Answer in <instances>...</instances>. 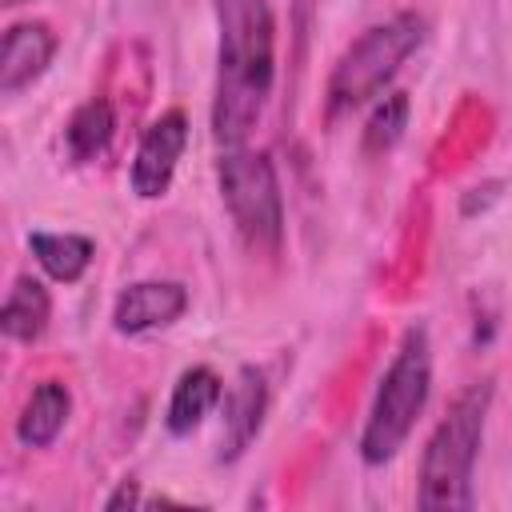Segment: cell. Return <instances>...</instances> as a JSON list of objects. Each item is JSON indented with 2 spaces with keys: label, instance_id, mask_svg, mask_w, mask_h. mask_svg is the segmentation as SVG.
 <instances>
[{
  "label": "cell",
  "instance_id": "12",
  "mask_svg": "<svg viewBox=\"0 0 512 512\" xmlns=\"http://www.w3.org/2000/svg\"><path fill=\"white\" fill-rule=\"evenodd\" d=\"M48 316H52V296L40 280L32 276H16L8 296H4V308H0V332L8 340H20V344H32L44 336L48 328Z\"/></svg>",
  "mask_w": 512,
  "mask_h": 512
},
{
  "label": "cell",
  "instance_id": "4",
  "mask_svg": "<svg viewBox=\"0 0 512 512\" xmlns=\"http://www.w3.org/2000/svg\"><path fill=\"white\" fill-rule=\"evenodd\" d=\"M428 24L420 12H396L384 24H372L332 68L328 88H324V104L328 116H344L360 104H368L372 96H380L392 76L404 68V60L424 44Z\"/></svg>",
  "mask_w": 512,
  "mask_h": 512
},
{
  "label": "cell",
  "instance_id": "2",
  "mask_svg": "<svg viewBox=\"0 0 512 512\" xmlns=\"http://www.w3.org/2000/svg\"><path fill=\"white\" fill-rule=\"evenodd\" d=\"M492 408V380H476L448 404V416L436 424V432L424 444L420 456V488L416 504L428 512H456L472 508V476L476 456L484 444V424Z\"/></svg>",
  "mask_w": 512,
  "mask_h": 512
},
{
  "label": "cell",
  "instance_id": "14",
  "mask_svg": "<svg viewBox=\"0 0 512 512\" xmlns=\"http://www.w3.org/2000/svg\"><path fill=\"white\" fill-rule=\"evenodd\" d=\"M112 132H116L112 104L100 100V96H92V100H84V104L72 112V120H68V128H64V144H68L72 160H92V156H100V152L108 148Z\"/></svg>",
  "mask_w": 512,
  "mask_h": 512
},
{
  "label": "cell",
  "instance_id": "8",
  "mask_svg": "<svg viewBox=\"0 0 512 512\" xmlns=\"http://www.w3.org/2000/svg\"><path fill=\"white\" fill-rule=\"evenodd\" d=\"M56 56V32L44 20H24L4 32L0 44V96H16L32 88Z\"/></svg>",
  "mask_w": 512,
  "mask_h": 512
},
{
  "label": "cell",
  "instance_id": "13",
  "mask_svg": "<svg viewBox=\"0 0 512 512\" xmlns=\"http://www.w3.org/2000/svg\"><path fill=\"white\" fill-rule=\"evenodd\" d=\"M28 248L40 260V268L60 284H76L96 256V244L76 232H32Z\"/></svg>",
  "mask_w": 512,
  "mask_h": 512
},
{
  "label": "cell",
  "instance_id": "10",
  "mask_svg": "<svg viewBox=\"0 0 512 512\" xmlns=\"http://www.w3.org/2000/svg\"><path fill=\"white\" fill-rule=\"evenodd\" d=\"M224 396V384L220 376L208 368V364H196V368H184L172 396H168V412H164V424L172 436H188L204 424V416L220 404Z\"/></svg>",
  "mask_w": 512,
  "mask_h": 512
},
{
  "label": "cell",
  "instance_id": "15",
  "mask_svg": "<svg viewBox=\"0 0 512 512\" xmlns=\"http://www.w3.org/2000/svg\"><path fill=\"white\" fill-rule=\"evenodd\" d=\"M404 124H408V96H404V92L384 96V104L372 112V120H368V128H364V148H368V152L392 148V144L400 140Z\"/></svg>",
  "mask_w": 512,
  "mask_h": 512
},
{
  "label": "cell",
  "instance_id": "1",
  "mask_svg": "<svg viewBox=\"0 0 512 512\" xmlns=\"http://www.w3.org/2000/svg\"><path fill=\"white\" fill-rule=\"evenodd\" d=\"M220 52L212 136L220 148L248 144L276 84V16L268 0H212Z\"/></svg>",
  "mask_w": 512,
  "mask_h": 512
},
{
  "label": "cell",
  "instance_id": "7",
  "mask_svg": "<svg viewBox=\"0 0 512 512\" xmlns=\"http://www.w3.org/2000/svg\"><path fill=\"white\" fill-rule=\"evenodd\" d=\"M188 312V288L176 280H136L116 296L112 328L120 336H140L152 328H168Z\"/></svg>",
  "mask_w": 512,
  "mask_h": 512
},
{
  "label": "cell",
  "instance_id": "16",
  "mask_svg": "<svg viewBox=\"0 0 512 512\" xmlns=\"http://www.w3.org/2000/svg\"><path fill=\"white\" fill-rule=\"evenodd\" d=\"M120 504H136V488L132 484H124L116 496H108V508H120Z\"/></svg>",
  "mask_w": 512,
  "mask_h": 512
},
{
  "label": "cell",
  "instance_id": "6",
  "mask_svg": "<svg viewBox=\"0 0 512 512\" xmlns=\"http://www.w3.org/2000/svg\"><path fill=\"white\" fill-rule=\"evenodd\" d=\"M188 144V116L184 112H164L148 124V132L140 136V148L132 156V192L140 200H156L168 192L176 164L184 156Z\"/></svg>",
  "mask_w": 512,
  "mask_h": 512
},
{
  "label": "cell",
  "instance_id": "3",
  "mask_svg": "<svg viewBox=\"0 0 512 512\" xmlns=\"http://www.w3.org/2000/svg\"><path fill=\"white\" fill-rule=\"evenodd\" d=\"M428 392H432V348H428V332L416 324L404 332V340L372 396V408H368V420L360 432L364 464H388L404 448V440L412 436V428L428 404Z\"/></svg>",
  "mask_w": 512,
  "mask_h": 512
},
{
  "label": "cell",
  "instance_id": "17",
  "mask_svg": "<svg viewBox=\"0 0 512 512\" xmlns=\"http://www.w3.org/2000/svg\"><path fill=\"white\" fill-rule=\"evenodd\" d=\"M4 8H16V4H28V0H0Z\"/></svg>",
  "mask_w": 512,
  "mask_h": 512
},
{
  "label": "cell",
  "instance_id": "11",
  "mask_svg": "<svg viewBox=\"0 0 512 512\" xmlns=\"http://www.w3.org/2000/svg\"><path fill=\"white\" fill-rule=\"evenodd\" d=\"M68 412H72V392L60 380L36 384L32 396L24 400L20 416H16V440L24 448H48L64 432Z\"/></svg>",
  "mask_w": 512,
  "mask_h": 512
},
{
  "label": "cell",
  "instance_id": "5",
  "mask_svg": "<svg viewBox=\"0 0 512 512\" xmlns=\"http://www.w3.org/2000/svg\"><path fill=\"white\" fill-rule=\"evenodd\" d=\"M216 180H220V196H224V208L240 240L252 252H276L284 240V200H280L272 156L248 144L224 148L216 164Z\"/></svg>",
  "mask_w": 512,
  "mask_h": 512
},
{
  "label": "cell",
  "instance_id": "9",
  "mask_svg": "<svg viewBox=\"0 0 512 512\" xmlns=\"http://www.w3.org/2000/svg\"><path fill=\"white\" fill-rule=\"evenodd\" d=\"M268 412V384L264 372L244 364L228 388L224 400V428H220V460H240L248 452V444L256 440L260 424Z\"/></svg>",
  "mask_w": 512,
  "mask_h": 512
}]
</instances>
